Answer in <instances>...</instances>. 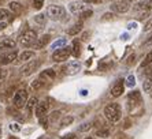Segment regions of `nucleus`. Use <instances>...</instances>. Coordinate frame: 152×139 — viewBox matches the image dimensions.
I'll return each mask as SVG.
<instances>
[{
    "mask_svg": "<svg viewBox=\"0 0 152 139\" xmlns=\"http://www.w3.org/2000/svg\"><path fill=\"white\" fill-rule=\"evenodd\" d=\"M41 139H50V138H45V136H44V138H41Z\"/></svg>",
    "mask_w": 152,
    "mask_h": 139,
    "instance_id": "nucleus-45",
    "label": "nucleus"
},
{
    "mask_svg": "<svg viewBox=\"0 0 152 139\" xmlns=\"http://www.w3.org/2000/svg\"><path fill=\"white\" fill-rule=\"evenodd\" d=\"M97 135H99L100 138H107V136L110 135V131H108V130H99V131H97Z\"/></svg>",
    "mask_w": 152,
    "mask_h": 139,
    "instance_id": "nucleus-31",
    "label": "nucleus"
},
{
    "mask_svg": "<svg viewBox=\"0 0 152 139\" xmlns=\"http://www.w3.org/2000/svg\"><path fill=\"white\" fill-rule=\"evenodd\" d=\"M40 124L42 125V128H47L48 127V119H47V116H44V117H40Z\"/></svg>",
    "mask_w": 152,
    "mask_h": 139,
    "instance_id": "nucleus-32",
    "label": "nucleus"
},
{
    "mask_svg": "<svg viewBox=\"0 0 152 139\" xmlns=\"http://www.w3.org/2000/svg\"><path fill=\"white\" fill-rule=\"evenodd\" d=\"M40 64H41V62L37 59H32L30 62H28L25 64V66L21 68V74L22 75H25V77H28V75H30V74H33L36 71V70L40 67Z\"/></svg>",
    "mask_w": 152,
    "mask_h": 139,
    "instance_id": "nucleus-5",
    "label": "nucleus"
},
{
    "mask_svg": "<svg viewBox=\"0 0 152 139\" xmlns=\"http://www.w3.org/2000/svg\"><path fill=\"white\" fill-rule=\"evenodd\" d=\"M136 85V80H134V77L133 75H129L126 79V86L127 87H133Z\"/></svg>",
    "mask_w": 152,
    "mask_h": 139,
    "instance_id": "nucleus-28",
    "label": "nucleus"
},
{
    "mask_svg": "<svg viewBox=\"0 0 152 139\" xmlns=\"http://www.w3.org/2000/svg\"><path fill=\"white\" fill-rule=\"evenodd\" d=\"M17 42L11 38H6L3 41H0V52H7L10 49H14Z\"/></svg>",
    "mask_w": 152,
    "mask_h": 139,
    "instance_id": "nucleus-13",
    "label": "nucleus"
},
{
    "mask_svg": "<svg viewBox=\"0 0 152 139\" xmlns=\"http://www.w3.org/2000/svg\"><path fill=\"white\" fill-rule=\"evenodd\" d=\"M71 55V49L69 48V46H66V48H62V49H58V51H55L52 55V60L53 62H66V60L69 59V56Z\"/></svg>",
    "mask_w": 152,
    "mask_h": 139,
    "instance_id": "nucleus-6",
    "label": "nucleus"
},
{
    "mask_svg": "<svg viewBox=\"0 0 152 139\" xmlns=\"http://www.w3.org/2000/svg\"><path fill=\"white\" fill-rule=\"evenodd\" d=\"M149 45H152V34L149 35L148 38L144 41V44H142V46H144V48H147V46H149Z\"/></svg>",
    "mask_w": 152,
    "mask_h": 139,
    "instance_id": "nucleus-36",
    "label": "nucleus"
},
{
    "mask_svg": "<svg viewBox=\"0 0 152 139\" xmlns=\"http://www.w3.org/2000/svg\"><path fill=\"white\" fill-rule=\"evenodd\" d=\"M82 30V22H78L77 25H74L73 28H70L67 30V34L69 35H75L77 33H80V31Z\"/></svg>",
    "mask_w": 152,
    "mask_h": 139,
    "instance_id": "nucleus-19",
    "label": "nucleus"
},
{
    "mask_svg": "<svg viewBox=\"0 0 152 139\" xmlns=\"http://www.w3.org/2000/svg\"><path fill=\"white\" fill-rule=\"evenodd\" d=\"M73 120H74V119H73V116H66V117H63L62 119V125H69V124H71V123H73Z\"/></svg>",
    "mask_w": 152,
    "mask_h": 139,
    "instance_id": "nucleus-29",
    "label": "nucleus"
},
{
    "mask_svg": "<svg viewBox=\"0 0 152 139\" xmlns=\"http://www.w3.org/2000/svg\"><path fill=\"white\" fill-rule=\"evenodd\" d=\"M92 128V123H86V124H84V125H80V131H88V130H91Z\"/></svg>",
    "mask_w": 152,
    "mask_h": 139,
    "instance_id": "nucleus-33",
    "label": "nucleus"
},
{
    "mask_svg": "<svg viewBox=\"0 0 152 139\" xmlns=\"http://www.w3.org/2000/svg\"><path fill=\"white\" fill-rule=\"evenodd\" d=\"M6 77H7V71L0 68V79H3V78H6Z\"/></svg>",
    "mask_w": 152,
    "mask_h": 139,
    "instance_id": "nucleus-42",
    "label": "nucleus"
},
{
    "mask_svg": "<svg viewBox=\"0 0 152 139\" xmlns=\"http://www.w3.org/2000/svg\"><path fill=\"white\" fill-rule=\"evenodd\" d=\"M53 78H55V71H53L52 68H48V70H45V71H42V72L40 74V79H41L42 82L52 80Z\"/></svg>",
    "mask_w": 152,
    "mask_h": 139,
    "instance_id": "nucleus-15",
    "label": "nucleus"
},
{
    "mask_svg": "<svg viewBox=\"0 0 152 139\" xmlns=\"http://www.w3.org/2000/svg\"><path fill=\"white\" fill-rule=\"evenodd\" d=\"M26 101H28V91L26 90H18L14 96V102L15 108H23L26 105Z\"/></svg>",
    "mask_w": 152,
    "mask_h": 139,
    "instance_id": "nucleus-7",
    "label": "nucleus"
},
{
    "mask_svg": "<svg viewBox=\"0 0 152 139\" xmlns=\"http://www.w3.org/2000/svg\"><path fill=\"white\" fill-rule=\"evenodd\" d=\"M63 139H78L77 135H74V134H67L66 136H63Z\"/></svg>",
    "mask_w": 152,
    "mask_h": 139,
    "instance_id": "nucleus-43",
    "label": "nucleus"
},
{
    "mask_svg": "<svg viewBox=\"0 0 152 139\" xmlns=\"http://www.w3.org/2000/svg\"><path fill=\"white\" fill-rule=\"evenodd\" d=\"M144 8L145 10H152V0H147V1H144Z\"/></svg>",
    "mask_w": 152,
    "mask_h": 139,
    "instance_id": "nucleus-38",
    "label": "nucleus"
},
{
    "mask_svg": "<svg viewBox=\"0 0 152 139\" xmlns=\"http://www.w3.org/2000/svg\"><path fill=\"white\" fill-rule=\"evenodd\" d=\"M6 26H7V25L4 23V22H0V30H3V29L6 28Z\"/></svg>",
    "mask_w": 152,
    "mask_h": 139,
    "instance_id": "nucleus-44",
    "label": "nucleus"
},
{
    "mask_svg": "<svg viewBox=\"0 0 152 139\" xmlns=\"http://www.w3.org/2000/svg\"><path fill=\"white\" fill-rule=\"evenodd\" d=\"M48 109H50V104L47 102V101H41V102H37V105H36V115H37V117H44V116H47V113H48Z\"/></svg>",
    "mask_w": 152,
    "mask_h": 139,
    "instance_id": "nucleus-10",
    "label": "nucleus"
},
{
    "mask_svg": "<svg viewBox=\"0 0 152 139\" xmlns=\"http://www.w3.org/2000/svg\"><path fill=\"white\" fill-rule=\"evenodd\" d=\"M111 67H113V62H111V60H107V63L106 62H102V63H100L99 68L102 70V71H107V70L111 68Z\"/></svg>",
    "mask_w": 152,
    "mask_h": 139,
    "instance_id": "nucleus-25",
    "label": "nucleus"
},
{
    "mask_svg": "<svg viewBox=\"0 0 152 139\" xmlns=\"http://www.w3.org/2000/svg\"><path fill=\"white\" fill-rule=\"evenodd\" d=\"M93 14L92 8H88V10L82 11L81 14H80V18H81V21H84V19H88V18H91V15Z\"/></svg>",
    "mask_w": 152,
    "mask_h": 139,
    "instance_id": "nucleus-24",
    "label": "nucleus"
},
{
    "mask_svg": "<svg viewBox=\"0 0 152 139\" xmlns=\"http://www.w3.org/2000/svg\"><path fill=\"white\" fill-rule=\"evenodd\" d=\"M36 105H37V98H36V97L29 98V101H26V112H28L29 115L32 113L33 108H34Z\"/></svg>",
    "mask_w": 152,
    "mask_h": 139,
    "instance_id": "nucleus-17",
    "label": "nucleus"
},
{
    "mask_svg": "<svg viewBox=\"0 0 152 139\" xmlns=\"http://www.w3.org/2000/svg\"><path fill=\"white\" fill-rule=\"evenodd\" d=\"M103 0H84V3H91V4H97V3H102Z\"/></svg>",
    "mask_w": 152,
    "mask_h": 139,
    "instance_id": "nucleus-41",
    "label": "nucleus"
},
{
    "mask_svg": "<svg viewBox=\"0 0 152 139\" xmlns=\"http://www.w3.org/2000/svg\"><path fill=\"white\" fill-rule=\"evenodd\" d=\"M151 29H152V18L145 22V25H144V31H149Z\"/></svg>",
    "mask_w": 152,
    "mask_h": 139,
    "instance_id": "nucleus-35",
    "label": "nucleus"
},
{
    "mask_svg": "<svg viewBox=\"0 0 152 139\" xmlns=\"http://www.w3.org/2000/svg\"><path fill=\"white\" fill-rule=\"evenodd\" d=\"M17 57H18L17 51H11V52L4 53V55L0 56V66H7V64H10V63L14 62Z\"/></svg>",
    "mask_w": 152,
    "mask_h": 139,
    "instance_id": "nucleus-9",
    "label": "nucleus"
},
{
    "mask_svg": "<svg viewBox=\"0 0 152 139\" xmlns=\"http://www.w3.org/2000/svg\"><path fill=\"white\" fill-rule=\"evenodd\" d=\"M45 19H47V15L45 14H39V15H36V17H34V21L37 22V23H41V25L45 23Z\"/></svg>",
    "mask_w": 152,
    "mask_h": 139,
    "instance_id": "nucleus-27",
    "label": "nucleus"
},
{
    "mask_svg": "<svg viewBox=\"0 0 152 139\" xmlns=\"http://www.w3.org/2000/svg\"><path fill=\"white\" fill-rule=\"evenodd\" d=\"M88 6H86V3H84V1H78V0H75V1H71L70 4H69V10H70V12H73V14H81L82 11L88 10Z\"/></svg>",
    "mask_w": 152,
    "mask_h": 139,
    "instance_id": "nucleus-8",
    "label": "nucleus"
},
{
    "mask_svg": "<svg viewBox=\"0 0 152 139\" xmlns=\"http://www.w3.org/2000/svg\"><path fill=\"white\" fill-rule=\"evenodd\" d=\"M10 128L12 130V131H19V130H21V125L17 124V123H14V124H11V125H10Z\"/></svg>",
    "mask_w": 152,
    "mask_h": 139,
    "instance_id": "nucleus-40",
    "label": "nucleus"
},
{
    "mask_svg": "<svg viewBox=\"0 0 152 139\" xmlns=\"http://www.w3.org/2000/svg\"><path fill=\"white\" fill-rule=\"evenodd\" d=\"M151 63H152V51L149 53H147L145 59L141 62V68H144V67H148Z\"/></svg>",
    "mask_w": 152,
    "mask_h": 139,
    "instance_id": "nucleus-23",
    "label": "nucleus"
},
{
    "mask_svg": "<svg viewBox=\"0 0 152 139\" xmlns=\"http://www.w3.org/2000/svg\"><path fill=\"white\" fill-rule=\"evenodd\" d=\"M32 59H34V52L33 51H25L19 55V60L21 62H30Z\"/></svg>",
    "mask_w": 152,
    "mask_h": 139,
    "instance_id": "nucleus-16",
    "label": "nucleus"
},
{
    "mask_svg": "<svg viewBox=\"0 0 152 139\" xmlns=\"http://www.w3.org/2000/svg\"><path fill=\"white\" fill-rule=\"evenodd\" d=\"M42 6H44V0H33V7L36 10H40Z\"/></svg>",
    "mask_w": 152,
    "mask_h": 139,
    "instance_id": "nucleus-30",
    "label": "nucleus"
},
{
    "mask_svg": "<svg viewBox=\"0 0 152 139\" xmlns=\"http://www.w3.org/2000/svg\"><path fill=\"white\" fill-rule=\"evenodd\" d=\"M104 116H106L110 122L115 123L118 122L122 116V111H121L119 104H110L104 108Z\"/></svg>",
    "mask_w": 152,
    "mask_h": 139,
    "instance_id": "nucleus-1",
    "label": "nucleus"
},
{
    "mask_svg": "<svg viewBox=\"0 0 152 139\" xmlns=\"http://www.w3.org/2000/svg\"><path fill=\"white\" fill-rule=\"evenodd\" d=\"M8 7H10L11 11H14V12H19V11L22 10V6L18 3V1H10Z\"/></svg>",
    "mask_w": 152,
    "mask_h": 139,
    "instance_id": "nucleus-22",
    "label": "nucleus"
},
{
    "mask_svg": "<svg viewBox=\"0 0 152 139\" xmlns=\"http://www.w3.org/2000/svg\"><path fill=\"white\" fill-rule=\"evenodd\" d=\"M8 15H10V12H8L7 10H4V8H0V21H1V19H4V18H7Z\"/></svg>",
    "mask_w": 152,
    "mask_h": 139,
    "instance_id": "nucleus-34",
    "label": "nucleus"
},
{
    "mask_svg": "<svg viewBox=\"0 0 152 139\" xmlns=\"http://www.w3.org/2000/svg\"><path fill=\"white\" fill-rule=\"evenodd\" d=\"M86 139H93V138H86Z\"/></svg>",
    "mask_w": 152,
    "mask_h": 139,
    "instance_id": "nucleus-46",
    "label": "nucleus"
},
{
    "mask_svg": "<svg viewBox=\"0 0 152 139\" xmlns=\"http://www.w3.org/2000/svg\"><path fill=\"white\" fill-rule=\"evenodd\" d=\"M71 53H73V56H74V57H78V56L81 55V44H80V41H77V40L73 42V49H71Z\"/></svg>",
    "mask_w": 152,
    "mask_h": 139,
    "instance_id": "nucleus-18",
    "label": "nucleus"
},
{
    "mask_svg": "<svg viewBox=\"0 0 152 139\" xmlns=\"http://www.w3.org/2000/svg\"><path fill=\"white\" fill-rule=\"evenodd\" d=\"M134 59H136V55L134 53H133V55H130L129 56V57H127V64H129V66H130V64H133V63H134Z\"/></svg>",
    "mask_w": 152,
    "mask_h": 139,
    "instance_id": "nucleus-39",
    "label": "nucleus"
},
{
    "mask_svg": "<svg viewBox=\"0 0 152 139\" xmlns=\"http://www.w3.org/2000/svg\"><path fill=\"white\" fill-rule=\"evenodd\" d=\"M130 1L132 0H115V1L111 4V11L118 12V14L127 12L129 8H130Z\"/></svg>",
    "mask_w": 152,
    "mask_h": 139,
    "instance_id": "nucleus-4",
    "label": "nucleus"
},
{
    "mask_svg": "<svg viewBox=\"0 0 152 139\" xmlns=\"http://www.w3.org/2000/svg\"><path fill=\"white\" fill-rule=\"evenodd\" d=\"M1 1H3V0H0V3H1Z\"/></svg>",
    "mask_w": 152,
    "mask_h": 139,
    "instance_id": "nucleus-47",
    "label": "nucleus"
},
{
    "mask_svg": "<svg viewBox=\"0 0 152 139\" xmlns=\"http://www.w3.org/2000/svg\"><path fill=\"white\" fill-rule=\"evenodd\" d=\"M142 89H144V91H147V93H151L152 91V77L147 78V79L144 80V83H142Z\"/></svg>",
    "mask_w": 152,
    "mask_h": 139,
    "instance_id": "nucleus-20",
    "label": "nucleus"
},
{
    "mask_svg": "<svg viewBox=\"0 0 152 139\" xmlns=\"http://www.w3.org/2000/svg\"><path fill=\"white\" fill-rule=\"evenodd\" d=\"M124 91H125V83H124V80L122 79H119L117 83L113 86V89H111V94H113L114 97H119V96H122Z\"/></svg>",
    "mask_w": 152,
    "mask_h": 139,
    "instance_id": "nucleus-12",
    "label": "nucleus"
},
{
    "mask_svg": "<svg viewBox=\"0 0 152 139\" xmlns=\"http://www.w3.org/2000/svg\"><path fill=\"white\" fill-rule=\"evenodd\" d=\"M47 17L51 18L52 21H60V19H63L64 15H66V11H64L63 7H60V6H50V7L47 8Z\"/></svg>",
    "mask_w": 152,
    "mask_h": 139,
    "instance_id": "nucleus-2",
    "label": "nucleus"
},
{
    "mask_svg": "<svg viewBox=\"0 0 152 139\" xmlns=\"http://www.w3.org/2000/svg\"><path fill=\"white\" fill-rule=\"evenodd\" d=\"M127 98H129V101H136V102H138V100H140V93L138 91H132L129 96H127Z\"/></svg>",
    "mask_w": 152,
    "mask_h": 139,
    "instance_id": "nucleus-26",
    "label": "nucleus"
},
{
    "mask_svg": "<svg viewBox=\"0 0 152 139\" xmlns=\"http://www.w3.org/2000/svg\"><path fill=\"white\" fill-rule=\"evenodd\" d=\"M44 83H45V82H42L41 79H40V78H37V79H34L32 82V85H30V87H32L33 90H39L40 87H42L44 86Z\"/></svg>",
    "mask_w": 152,
    "mask_h": 139,
    "instance_id": "nucleus-21",
    "label": "nucleus"
},
{
    "mask_svg": "<svg viewBox=\"0 0 152 139\" xmlns=\"http://www.w3.org/2000/svg\"><path fill=\"white\" fill-rule=\"evenodd\" d=\"M108 19H114L113 12H107V14H104V17L102 18V21H108Z\"/></svg>",
    "mask_w": 152,
    "mask_h": 139,
    "instance_id": "nucleus-37",
    "label": "nucleus"
},
{
    "mask_svg": "<svg viewBox=\"0 0 152 139\" xmlns=\"http://www.w3.org/2000/svg\"><path fill=\"white\" fill-rule=\"evenodd\" d=\"M48 42H50V35L45 34V35H42V37H40V40H36V42L33 44V48L42 49V48H45V45Z\"/></svg>",
    "mask_w": 152,
    "mask_h": 139,
    "instance_id": "nucleus-14",
    "label": "nucleus"
},
{
    "mask_svg": "<svg viewBox=\"0 0 152 139\" xmlns=\"http://www.w3.org/2000/svg\"><path fill=\"white\" fill-rule=\"evenodd\" d=\"M36 40H37V33L34 30H26L21 34L18 41H19V45L22 46H30L36 42Z\"/></svg>",
    "mask_w": 152,
    "mask_h": 139,
    "instance_id": "nucleus-3",
    "label": "nucleus"
},
{
    "mask_svg": "<svg viewBox=\"0 0 152 139\" xmlns=\"http://www.w3.org/2000/svg\"><path fill=\"white\" fill-rule=\"evenodd\" d=\"M81 70V64L78 62H73V63H69L67 66L64 67V72L67 75H75V74L80 72Z\"/></svg>",
    "mask_w": 152,
    "mask_h": 139,
    "instance_id": "nucleus-11",
    "label": "nucleus"
}]
</instances>
